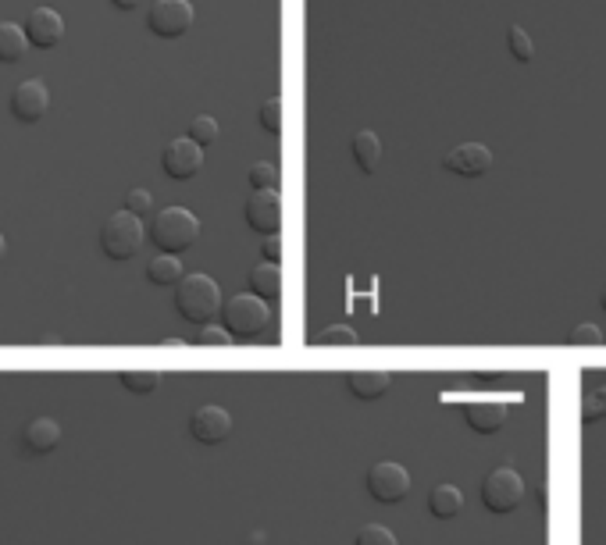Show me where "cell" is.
I'll return each mask as SVG.
<instances>
[{
    "label": "cell",
    "instance_id": "obj_1",
    "mask_svg": "<svg viewBox=\"0 0 606 545\" xmlns=\"http://www.w3.org/2000/svg\"><path fill=\"white\" fill-rule=\"evenodd\" d=\"M175 310L179 318L189 325H211V318L222 310V289L211 275L204 271H193V275H182L175 285Z\"/></svg>",
    "mask_w": 606,
    "mask_h": 545
},
{
    "label": "cell",
    "instance_id": "obj_2",
    "mask_svg": "<svg viewBox=\"0 0 606 545\" xmlns=\"http://www.w3.org/2000/svg\"><path fill=\"white\" fill-rule=\"evenodd\" d=\"M200 239V218L186 207H164L150 221V243L161 253H186Z\"/></svg>",
    "mask_w": 606,
    "mask_h": 545
},
{
    "label": "cell",
    "instance_id": "obj_3",
    "mask_svg": "<svg viewBox=\"0 0 606 545\" xmlns=\"http://www.w3.org/2000/svg\"><path fill=\"white\" fill-rule=\"evenodd\" d=\"M143 239H147L143 218H136V214L129 211L111 214V218L104 221V228H100V250H104V257H111V261H129V257H136Z\"/></svg>",
    "mask_w": 606,
    "mask_h": 545
},
{
    "label": "cell",
    "instance_id": "obj_4",
    "mask_svg": "<svg viewBox=\"0 0 606 545\" xmlns=\"http://www.w3.org/2000/svg\"><path fill=\"white\" fill-rule=\"evenodd\" d=\"M225 332L232 335V339H257V335L264 332V328L271 325V307L261 300V296L254 293H239L232 296L229 303H225Z\"/></svg>",
    "mask_w": 606,
    "mask_h": 545
},
{
    "label": "cell",
    "instance_id": "obj_5",
    "mask_svg": "<svg viewBox=\"0 0 606 545\" xmlns=\"http://www.w3.org/2000/svg\"><path fill=\"white\" fill-rule=\"evenodd\" d=\"M482 503L489 513H514L525 503V478L514 467H496L482 481Z\"/></svg>",
    "mask_w": 606,
    "mask_h": 545
},
{
    "label": "cell",
    "instance_id": "obj_6",
    "mask_svg": "<svg viewBox=\"0 0 606 545\" xmlns=\"http://www.w3.org/2000/svg\"><path fill=\"white\" fill-rule=\"evenodd\" d=\"M147 29L157 40H179L193 29V4L189 0H154L147 11Z\"/></svg>",
    "mask_w": 606,
    "mask_h": 545
},
{
    "label": "cell",
    "instance_id": "obj_7",
    "mask_svg": "<svg viewBox=\"0 0 606 545\" xmlns=\"http://www.w3.org/2000/svg\"><path fill=\"white\" fill-rule=\"evenodd\" d=\"M161 168H164V175H168V179L189 182L200 168H204V147H197L189 136H175L172 143H164Z\"/></svg>",
    "mask_w": 606,
    "mask_h": 545
},
{
    "label": "cell",
    "instance_id": "obj_8",
    "mask_svg": "<svg viewBox=\"0 0 606 545\" xmlns=\"http://www.w3.org/2000/svg\"><path fill=\"white\" fill-rule=\"evenodd\" d=\"M246 225L254 228L257 236H275L282 228V196L279 189H254V196L243 207Z\"/></svg>",
    "mask_w": 606,
    "mask_h": 545
},
{
    "label": "cell",
    "instance_id": "obj_9",
    "mask_svg": "<svg viewBox=\"0 0 606 545\" xmlns=\"http://www.w3.org/2000/svg\"><path fill=\"white\" fill-rule=\"evenodd\" d=\"M11 114H15V122L22 125H36L47 114L50 107V93L47 86H43V79H25L15 86V93H11Z\"/></svg>",
    "mask_w": 606,
    "mask_h": 545
},
{
    "label": "cell",
    "instance_id": "obj_10",
    "mask_svg": "<svg viewBox=\"0 0 606 545\" xmlns=\"http://www.w3.org/2000/svg\"><path fill=\"white\" fill-rule=\"evenodd\" d=\"M368 492L378 499V503H400V499H407L410 492V474L407 467L400 464H375L368 471Z\"/></svg>",
    "mask_w": 606,
    "mask_h": 545
},
{
    "label": "cell",
    "instance_id": "obj_11",
    "mask_svg": "<svg viewBox=\"0 0 606 545\" xmlns=\"http://www.w3.org/2000/svg\"><path fill=\"white\" fill-rule=\"evenodd\" d=\"M189 435L204 446H218L232 435V417L225 407H214V403H204V407L193 410L189 417Z\"/></svg>",
    "mask_w": 606,
    "mask_h": 545
},
{
    "label": "cell",
    "instance_id": "obj_12",
    "mask_svg": "<svg viewBox=\"0 0 606 545\" xmlns=\"http://www.w3.org/2000/svg\"><path fill=\"white\" fill-rule=\"evenodd\" d=\"M443 168L460 175V179H482L492 168V150L485 143H460L443 157Z\"/></svg>",
    "mask_w": 606,
    "mask_h": 545
},
{
    "label": "cell",
    "instance_id": "obj_13",
    "mask_svg": "<svg viewBox=\"0 0 606 545\" xmlns=\"http://www.w3.org/2000/svg\"><path fill=\"white\" fill-rule=\"evenodd\" d=\"M25 40L40 50H54L61 40H65V18L54 8H36L33 15L25 18Z\"/></svg>",
    "mask_w": 606,
    "mask_h": 545
},
{
    "label": "cell",
    "instance_id": "obj_14",
    "mask_svg": "<svg viewBox=\"0 0 606 545\" xmlns=\"http://www.w3.org/2000/svg\"><path fill=\"white\" fill-rule=\"evenodd\" d=\"M507 403L503 399H471L464 403V421L467 428H475L478 435H496L507 424Z\"/></svg>",
    "mask_w": 606,
    "mask_h": 545
},
{
    "label": "cell",
    "instance_id": "obj_15",
    "mask_svg": "<svg viewBox=\"0 0 606 545\" xmlns=\"http://www.w3.org/2000/svg\"><path fill=\"white\" fill-rule=\"evenodd\" d=\"M22 442L29 453H50V449L61 446V424L54 417H33V421L25 424L22 432Z\"/></svg>",
    "mask_w": 606,
    "mask_h": 545
},
{
    "label": "cell",
    "instance_id": "obj_16",
    "mask_svg": "<svg viewBox=\"0 0 606 545\" xmlns=\"http://www.w3.org/2000/svg\"><path fill=\"white\" fill-rule=\"evenodd\" d=\"M246 285H250V293L261 296L264 303L279 300L282 293V268L275 261H257L246 275Z\"/></svg>",
    "mask_w": 606,
    "mask_h": 545
},
{
    "label": "cell",
    "instance_id": "obj_17",
    "mask_svg": "<svg viewBox=\"0 0 606 545\" xmlns=\"http://www.w3.org/2000/svg\"><path fill=\"white\" fill-rule=\"evenodd\" d=\"M346 389L357 399H378L393 389V375H389V371H353V375L346 378Z\"/></svg>",
    "mask_w": 606,
    "mask_h": 545
},
{
    "label": "cell",
    "instance_id": "obj_18",
    "mask_svg": "<svg viewBox=\"0 0 606 545\" xmlns=\"http://www.w3.org/2000/svg\"><path fill=\"white\" fill-rule=\"evenodd\" d=\"M353 161H357V168L364 175H375V168L382 164V139H378V132L361 129L353 136Z\"/></svg>",
    "mask_w": 606,
    "mask_h": 545
},
{
    "label": "cell",
    "instance_id": "obj_19",
    "mask_svg": "<svg viewBox=\"0 0 606 545\" xmlns=\"http://www.w3.org/2000/svg\"><path fill=\"white\" fill-rule=\"evenodd\" d=\"M428 510H432V517H439V521H453V517L464 510V492H460L457 485H435L432 496H428Z\"/></svg>",
    "mask_w": 606,
    "mask_h": 545
},
{
    "label": "cell",
    "instance_id": "obj_20",
    "mask_svg": "<svg viewBox=\"0 0 606 545\" xmlns=\"http://www.w3.org/2000/svg\"><path fill=\"white\" fill-rule=\"evenodd\" d=\"M29 50V40H25V29L18 22H0V61L4 65H18Z\"/></svg>",
    "mask_w": 606,
    "mask_h": 545
},
{
    "label": "cell",
    "instance_id": "obj_21",
    "mask_svg": "<svg viewBox=\"0 0 606 545\" xmlns=\"http://www.w3.org/2000/svg\"><path fill=\"white\" fill-rule=\"evenodd\" d=\"M186 275L182 271V257H175V253H161V257H154V261L147 264V282L150 285H179V278Z\"/></svg>",
    "mask_w": 606,
    "mask_h": 545
},
{
    "label": "cell",
    "instance_id": "obj_22",
    "mask_svg": "<svg viewBox=\"0 0 606 545\" xmlns=\"http://www.w3.org/2000/svg\"><path fill=\"white\" fill-rule=\"evenodd\" d=\"M282 114H286L282 97H268L261 107H257V125H261L264 132H271V136H279V132H282Z\"/></svg>",
    "mask_w": 606,
    "mask_h": 545
},
{
    "label": "cell",
    "instance_id": "obj_23",
    "mask_svg": "<svg viewBox=\"0 0 606 545\" xmlns=\"http://www.w3.org/2000/svg\"><path fill=\"white\" fill-rule=\"evenodd\" d=\"M507 47H510V57H514L517 65H532V57H535V43L532 36L521 29V25H510V33H507Z\"/></svg>",
    "mask_w": 606,
    "mask_h": 545
},
{
    "label": "cell",
    "instance_id": "obj_24",
    "mask_svg": "<svg viewBox=\"0 0 606 545\" xmlns=\"http://www.w3.org/2000/svg\"><path fill=\"white\" fill-rule=\"evenodd\" d=\"M197 147H211V143H218V136H222V129H218V122H214L211 114H197L193 122H189V132H186Z\"/></svg>",
    "mask_w": 606,
    "mask_h": 545
},
{
    "label": "cell",
    "instance_id": "obj_25",
    "mask_svg": "<svg viewBox=\"0 0 606 545\" xmlns=\"http://www.w3.org/2000/svg\"><path fill=\"white\" fill-rule=\"evenodd\" d=\"M314 342H318V346H357L361 335L353 332L350 325H328V328H321Z\"/></svg>",
    "mask_w": 606,
    "mask_h": 545
},
{
    "label": "cell",
    "instance_id": "obj_26",
    "mask_svg": "<svg viewBox=\"0 0 606 545\" xmlns=\"http://www.w3.org/2000/svg\"><path fill=\"white\" fill-rule=\"evenodd\" d=\"M250 186L254 189H279V168L271 161H257V164H250Z\"/></svg>",
    "mask_w": 606,
    "mask_h": 545
},
{
    "label": "cell",
    "instance_id": "obj_27",
    "mask_svg": "<svg viewBox=\"0 0 606 545\" xmlns=\"http://www.w3.org/2000/svg\"><path fill=\"white\" fill-rule=\"evenodd\" d=\"M122 385L129 392H154L161 385V371H122Z\"/></svg>",
    "mask_w": 606,
    "mask_h": 545
},
{
    "label": "cell",
    "instance_id": "obj_28",
    "mask_svg": "<svg viewBox=\"0 0 606 545\" xmlns=\"http://www.w3.org/2000/svg\"><path fill=\"white\" fill-rule=\"evenodd\" d=\"M122 211L136 214V218H147V214L154 211V193H150V189H129Z\"/></svg>",
    "mask_w": 606,
    "mask_h": 545
},
{
    "label": "cell",
    "instance_id": "obj_29",
    "mask_svg": "<svg viewBox=\"0 0 606 545\" xmlns=\"http://www.w3.org/2000/svg\"><path fill=\"white\" fill-rule=\"evenodd\" d=\"M353 545H400V542H396L393 531L382 528V524H368V528L357 531V542Z\"/></svg>",
    "mask_w": 606,
    "mask_h": 545
},
{
    "label": "cell",
    "instance_id": "obj_30",
    "mask_svg": "<svg viewBox=\"0 0 606 545\" xmlns=\"http://www.w3.org/2000/svg\"><path fill=\"white\" fill-rule=\"evenodd\" d=\"M567 346H603V332L596 325H578L567 335Z\"/></svg>",
    "mask_w": 606,
    "mask_h": 545
},
{
    "label": "cell",
    "instance_id": "obj_31",
    "mask_svg": "<svg viewBox=\"0 0 606 545\" xmlns=\"http://www.w3.org/2000/svg\"><path fill=\"white\" fill-rule=\"evenodd\" d=\"M197 342H200V346H229L232 335L225 332V328H218V325H200Z\"/></svg>",
    "mask_w": 606,
    "mask_h": 545
},
{
    "label": "cell",
    "instance_id": "obj_32",
    "mask_svg": "<svg viewBox=\"0 0 606 545\" xmlns=\"http://www.w3.org/2000/svg\"><path fill=\"white\" fill-rule=\"evenodd\" d=\"M599 414H606V389H599L596 396L585 403V421H592V417H599Z\"/></svg>",
    "mask_w": 606,
    "mask_h": 545
},
{
    "label": "cell",
    "instance_id": "obj_33",
    "mask_svg": "<svg viewBox=\"0 0 606 545\" xmlns=\"http://www.w3.org/2000/svg\"><path fill=\"white\" fill-rule=\"evenodd\" d=\"M282 257V236L275 232V236H264V261H275L279 264Z\"/></svg>",
    "mask_w": 606,
    "mask_h": 545
},
{
    "label": "cell",
    "instance_id": "obj_34",
    "mask_svg": "<svg viewBox=\"0 0 606 545\" xmlns=\"http://www.w3.org/2000/svg\"><path fill=\"white\" fill-rule=\"evenodd\" d=\"M111 4H115L118 11H136V8H140V0H111Z\"/></svg>",
    "mask_w": 606,
    "mask_h": 545
},
{
    "label": "cell",
    "instance_id": "obj_35",
    "mask_svg": "<svg viewBox=\"0 0 606 545\" xmlns=\"http://www.w3.org/2000/svg\"><path fill=\"white\" fill-rule=\"evenodd\" d=\"M4 257H8V239L0 236V264H4Z\"/></svg>",
    "mask_w": 606,
    "mask_h": 545
},
{
    "label": "cell",
    "instance_id": "obj_36",
    "mask_svg": "<svg viewBox=\"0 0 606 545\" xmlns=\"http://www.w3.org/2000/svg\"><path fill=\"white\" fill-rule=\"evenodd\" d=\"M599 307H603V314H606V285H603V293H599Z\"/></svg>",
    "mask_w": 606,
    "mask_h": 545
}]
</instances>
